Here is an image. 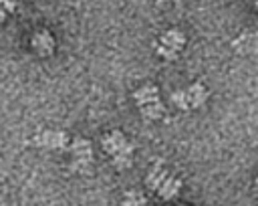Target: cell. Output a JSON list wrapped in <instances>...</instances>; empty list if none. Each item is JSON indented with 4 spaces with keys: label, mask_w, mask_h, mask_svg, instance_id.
Segmentation results:
<instances>
[{
    "label": "cell",
    "mask_w": 258,
    "mask_h": 206,
    "mask_svg": "<svg viewBox=\"0 0 258 206\" xmlns=\"http://www.w3.org/2000/svg\"><path fill=\"white\" fill-rule=\"evenodd\" d=\"M101 145H103L105 153L111 158L113 166L119 172L131 168V164H133V149L135 147H133L131 141H127V137H125L123 131L113 129V131L105 133L103 139H101Z\"/></svg>",
    "instance_id": "cell-1"
},
{
    "label": "cell",
    "mask_w": 258,
    "mask_h": 206,
    "mask_svg": "<svg viewBox=\"0 0 258 206\" xmlns=\"http://www.w3.org/2000/svg\"><path fill=\"white\" fill-rule=\"evenodd\" d=\"M133 99L139 107V113L145 117V119H159L163 113H165V107L159 99V89L153 85V83H145L141 85L135 93H133Z\"/></svg>",
    "instance_id": "cell-2"
},
{
    "label": "cell",
    "mask_w": 258,
    "mask_h": 206,
    "mask_svg": "<svg viewBox=\"0 0 258 206\" xmlns=\"http://www.w3.org/2000/svg\"><path fill=\"white\" fill-rule=\"evenodd\" d=\"M206 99H208V89L202 83H191L185 89H179V91L171 93V103L175 107L183 109V111L202 107L206 103Z\"/></svg>",
    "instance_id": "cell-3"
},
{
    "label": "cell",
    "mask_w": 258,
    "mask_h": 206,
    "mask_svg": "<svg viewBox=\"0 0 258 206\" xmlns=\"http://www.w3.org/2000/svg\"><path fill=\"white\" fill-rule=\"evenodd\" d=\"M71 151V170L73 172H79V174H89L91 172V166H93V145L89 139L85 137H75L69 147Z\"/></svg>",
    "instance_id": "cell-4"
},
{
    "label": "cell",
    "mask_w": 258,
    "mask_h": 206,
    "mask_svg": "<svg viewBox=\"0 0 258 206\" xmlns=\"http://www.w3.org/2000/svg\"><path fill=\"white\" fill-rule=\"evenodd\" d=\"M183 46H185V34L177 28H169L157 40V55L165 61H175Z\"/></svg>",
    "instance_id": "cell-5"
},
{
    "label": "cell",
    "mask_w": 258,
    "mask_h": 206,
    "mask_svg": "<svg viewBox=\"0 0 258 206\" xmlns=\"http://www.w3.org/2000/svg\"><path fill=\"white\" fill-rule=\"evenodd\" d=\"M32 143L44 149H67L69 147V135L58 129H44L32 137Z\"/></svg>",
    "instance_id": "cell-6"
},
{
    "label": "cell",
    "mask_w": 258,
    "mask_h": 206,
    "mask_svg": "<svg viewBox=\"0 0 258 206\" xmlns=\"http://www.w3.org/2000/svg\"><path fill=\"white\" fill-rule=\"evenodd\" d=\"M30 46L40 57H46V55H52V50H54V38H52V34L48 30H38V32L32 34Z\"/></svg>",
    "instance_id": "cell-7"
},
{
    "label": "cell",
    "mask_w": 258,
    "mask_h": 206,
    "mask_svg": "<svg viewBox=\"0 0 258 206\" xmlns=\"http://www.w3.org/2000/svg\"><path fill=\"white\" fill-rule=\"evenodd\" d=\"M179 192H181V180L175 178L173 174H167L163 178V182L155 190V194L159 198H163V200H173L175 196H179Z\"/></svg>",
    "instance_id": "cell-8"
},
{
    "label": "cell",
    "mask_w": 258,
    "mask_h": 206,
    "mask_svg": "<svg viewBox=\"0 0 258 206\" xmlns=\"http://www.w3.org/2000/svg\"><path fill=\"white\" fill-rule=\"evenodd\" d=\"M169 172L165 170V166L161 164V162H155L153 166H151V170L147 172V176H145V186L149 188V190H157V186L163 182V178L167 176Z\"/></svg>",
    "instance_id": "cell-9"
},
{
    "label": "cell",
    "mask_w": 258,
    "mask_h": 206,
    "mask_svg": "<svg viewBox=\"0 0 258 206\" xmlns=\"http://www.w3.org/2000/svg\"><path fill=\"white\" fill-rule=\"evenodd\" d=\"M232 46H234V48H236V53H240V55L252 53V50H254V46H256V34H254V32L240 34V36L232 42Z\"/></svg>",
    "instance_id": "cell-10"
},
{
    "label": "cell",
    "mask_w": 258,
    "mask_h": 206,
    "mask_svg": "<svg viewBox=\"0 0 258 206\" xmlns=\"http://www.w3.org/2000/svg\"><path fill=\"white\" fill-rule=\"evenodd\" d=\"M121 206H149V202H147V198L141 190H131L123 196Z\"/></svg>",
    "instance_id": "cell-11"
},
{
    "label": "cell",
    "mask_w": 258,
    "mask_h": 206,
    "mask_svg": "<svg viewBox=\"0 0 258 206\" xmlns=\"http://www.w3.org/2000/svg\"><path fill=\"white\" fill-rule=\"evenodd\" d=\"M0 4H2V8L10 14V12H14V8H16V2L14 0H0Z\"/></svg>",
    "instance_id": "cell-12"
},
{
    "label": "cell",
    "mask_w": 258,
    "mask_h": 206,
    "mask_svg": "<svg viewBox=\"0 0 258 206\" xmlns=\"http://www.w3.org/2000/svg\"><path fill=\"white\" fill-rule=\"evenodd\" d=\"M6 16H8V12L2 8V4H0V22H4L6 20Z\"/></svg>",
    "instance_id": "cell-13"
},
{
    "label": "cell",
    "mask_w": 258,
    "mask_h": 206,
    "mask_svg": "<svg viewBox=\"0 0 258 206\" xmlns=\"http://www.w3.org/2000/svg\"><path fill=\"white\" fill-rule=\"evenodd\" d=\"M165 2H173V0H157V4H165Z\"/></svg>",
    "instance_id": "cell-14"
},
{
    "label": "cell",
    "mask_w": 258,
    "mask_h": 206,
    "mask_svg": "<svg viewBox=\"0 0 258 206\" xmlns=\"http://www.w3.org/2000/svg\"><path fill=\"white\" fill-rule=\"evenodd\" d=\"M177 206H183V204H177Z\"/></svg>",
    "instance_id": "cell-15"
}]
</instances>
